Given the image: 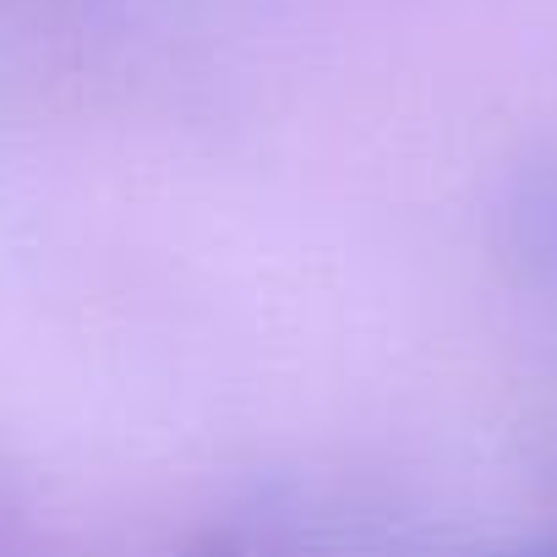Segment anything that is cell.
<instances>
[{"instance_id": "1", "label": "cell", "mask_w": 557, "mask_h": 557, "mask_svg": "<svg viewBox=\"0 0 557 557\" xmlns=\"http://www.w3.org/2000/svg\"><path fill=\"white\" fill-rule=\"evenodd\" d=\"M519 557H557V552H519Z\"/></svg>"}]
</instances>
